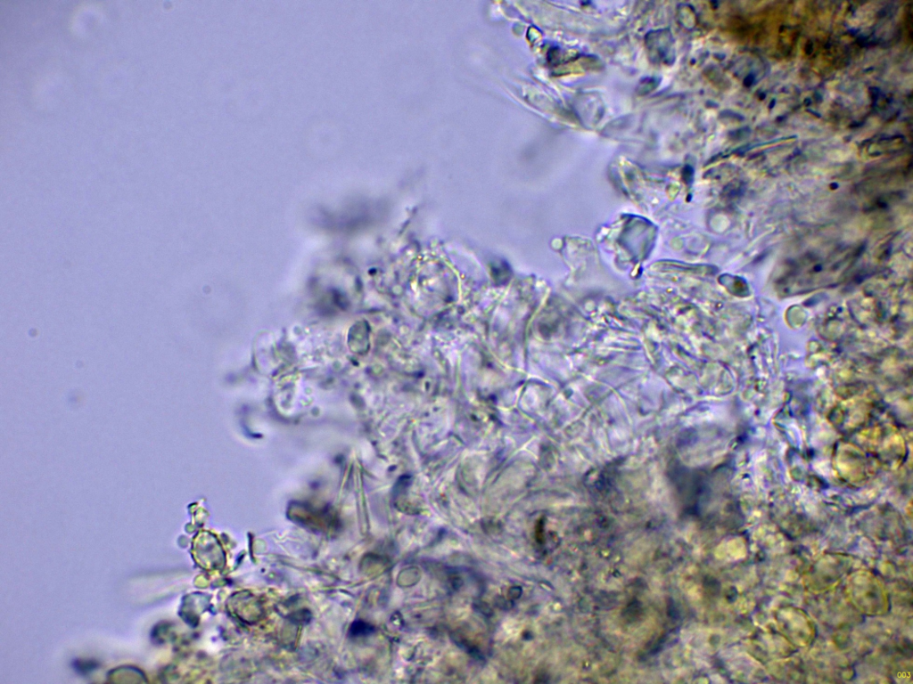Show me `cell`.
<instances>
[{
  "label": "cell",
  "instance_id": "6da1fadb",
  "mask_svg": "<svg viewBox=\"0 0 913 684\" xmlns=\"http://www.w3.org/2000/svg\"><path fill=\"white\" fill-rule=\"evenodd\" d=\"M861 249L845 246L816 249L792 260L777 281L784 295L809 293L840 283L853 266Z\"/></svg>",
  "mask_w": 913,
  "mask_h": 684
}]
</instances>
